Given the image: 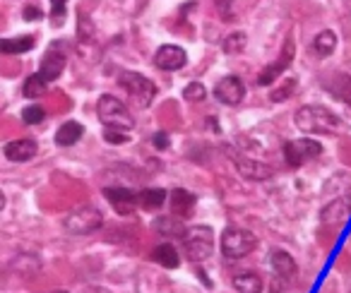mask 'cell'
Listing matches in <instances>:
<instances>
[{
    "label": "cell",
    "instance_id": "cell-1",
    "mask_svg": "<svg viewBox=\"0 0 351 293\" xmlns=\"http://www.w3.org/2000/svg\"><path fill=\"white\" fill-rule=\"evenodd\" d=\"M293 123L301 132L308 135H335L341 130V118L325 106H301L293 116Z\"/></svg>",
    "mask_w": 351,
    "mask_h": 293
},
{
    "label": "cell",
    "instance_id": "cell-2",
    "mask_svg": "<svg viewBox=\"0 0 351 293\" xmlns=\"http://www.w3.org/2000/svg\"><path fill=\"white\" fill-rule=\"evenodd\" d=\"M183 250H186V257L195 264L210 259L212 250H215V233H212L210 226L186 229V233H183Z\"/></svg>",
    "mask_w": 351,
    "mask_h": 293
},
{
    "label": "cell",
    "instance_id": "cell-3",
    "mask_svg": "<svg viewBox=\"0 0 351 293\" xmlns=\"http://www.w3.org/2000/svg\"><path fill=\"white\" fill-rule=\"evenodd\" d=\"M97 113H99V120L104 123V127H116V130H125V132H130L135 127V120H132L125 103L118 101L113 94H104L99 99Z\"/></svg>",
    "mask_w": 351,
    "mask_h": 293
},
{
    "label": "cell",
    "instance_id": "cell-4",
    "mask_svg": "<svg viewBox=\"0 0 351 293\" xmlns=\"http://www.w3.org/2000/svg\"><path fill=\"white\" fill-rule=\"evenodd\" d=\"M258 248V238L255 233L245 229H239V226H231L221 233V255L226 259H241L245 255H250Z\"/></svg>",
    "mask_w": 351,
    "mask_h": 293
},
{
    "label": "cell",
    "instance_id": "cell-5",
    "mask_svg": "<svg viewBox=\"0 0 351 293\" xmlns=\"http://www.w3.org/2000/svg\"><path fill=\"white\" fill-rule=\"evenodd\" d=\"M63 226L73 235H89L104 226V214L94 205H82L65 216Z\"/></svg>",
    "mask_w": 351,
    "mask_h": 293
},
{
    "label": "cell",
    "instance_id": "cell-6",
    "mask_svg": "<svg viewBox=\"0 0 351 293\" xmlns=\"http://www.w3.org/2000/svg\"><path fill=\"white\" fill-rule=\"evenodd\" d=\"M320 154H322V144H320V142H315V140H311V137H306V140L284 142V162H287L289 168L303 166L306 162L320 157Z\"/></svg>",
    "mask_w": 351,
    "mask_h": 293
},
{
    "label": "cell",
    "instance_id": "cell-7",
    "mask_svg": "<svg viewBox=\"0 0 351 293\" xmlns=\"http://www.w3.org/2000/svg\"><path fill=\"white\" fill-rule=\"evenodd\" d=\"M121 84H123V89H125V92L130 94V97L135 99L142 108L149 106V103L154 101V97H156L154 82H152V79H147L145 75H140V73H123L121 75Z\"/></svg>",
    "mask_w": 351,
    "mask_h": 293
},
{
    "label": "cell",
    "instance_id": "cell-8",
    "mask_svg": "<svg viewBox=\"0 0 351 293\" xmlns=\"http://www.w3.org/2000/svg\"><path fill=\"white\" fill-rule=\"evenodd\" d=\"M293 53H296V46H293V39H291V36H289V39L284 41L282 55H279V58L274 60L272 65H267V68H265L263 73L258 75V84H260V87H269V84H274V79H277L279 75H282L284 70L289 68V63L293 60Z\"/></svg>",
    "mask_w": 351,
    "mask_h": 293
},
{
    "label": "cell",
    "instance_id": "cell-9",
    "mask_svg": "<svg viewBox=\"0 0 351 293\" xmlns=\"http://www.w3.org/2000/svg\"><path fill=\"white\" fill-rule=\"evenodd\" d=\"M215 97H217V101L224 103V106H239L245 97L243 79L236 77V75H229V77L219 79V84L215 87Z\"/></svg>",
    "mask_w": 351,
    "mask_h": 293
},
{
    "label": "cell",
    "instance_id": "cell-10",
    "mask_svg": "<svg viewBox=\"0 0 351 293\" xmlns=\"http://www.w3.org/2000/svg\"><path fill=\"white\" fill-rule=\"evenodd\" d=\"M188 63V53L181 46L173 44H164L159 51L154 53V65L164 73H173V70H181Z\"/></svg>",
    "mask_w": 351,
    "mask_h": 293
},
{
    "label": "cell",
    "instance_id": "cell-11",
    "mask_svg": "<svg viewBox=\"0 0 351 293\" xmlns=\"http://www.w3.org/2000/svg\"><path fill=\"white\" fill-rule=\"evenodd\" d=\"M104 197L111 202V207L116 209V214L128 216L135 212V207L140 205V195L130 190V188H106Z\"/></svg>",
    "mask_w": 351,
    "mask_h": 293
},
{
    "label": "cell",
    "instance_id": "cell-12",
    "mask_svg": "<svg viewBox=\"0 0 351 293\" xmlns=\"http://www.w3.org/2000/svg\"><path fill=\"white\" fill-rule=\"evenodd\" d=\"M231 157H234L236 168H239V173L245 178V181H269V178L274 176V168L267 166V164L255 162V159H245V157H241V154H236V152L231 154Z\"/></svg>",
    "mask_w": 351,
    "mask_h": 293
},
{
    "label": "cell",
    "instance_id": "cell-13",
    "mask_svg": "<svg viewBox=\"0 0 351 293\" xmlns=\"http://www.w3.org/2000/svg\"><path fill=\"white\" fill-rule=\"evenodd\" d=\"M36 152H39V144H36L34 140H29V137L12 140V142H8V144L3 146V154H5V159H8V162H12V164L29 162V159L36 157Z\"/></svg>",
    "mask_w": 351,
    "mask_h": 293
},
{
    "label": "cell",
    "instance_id": "cell-14",
    "mask_svg": "<svg viewBox=\"0 0 351 293\" xmlns=\"http://www.w3.org/2000/svg\"><path fill=\"white\" fill-rule=\"evenodd\" d=\"M272 269L277 277L289 279V281H296L298 277V264L287 250H274L272 253Z\"/></svg>",
    "mask_w": 351,
    "mask_h": 293
},
{
    "label": "cell",
    "instance_id": "cell-15",
    "mask_svg": "<svg viewBox=\"0 0 351 293\" xmlns=\"http://www.w3.org/2000/svg\"><path fill=\"white\" fill-rule=\"evenodd\" d=\"M65 70V55L58 53V49H51L44 53V58H41V68L39 73L44 75L49 82H53V79H58L60 75H63Z\"/></svg>",
    "mask_w": 351,
    "mask_h": 293
},
{
    "label": "cell",
    "instance_id": "cell-16",
    "mask_svg": "<svg viewBox=\"0 0 351 293\" xmlns=\"http://www.w3.org/2000/svg\"><path fill=\"white\" fill-rule=\"evenodd\" d=\"M195 202H197V197L193 195V192L183 190V188H176V190L171 192V212H173L176 216H181V219H188V216L193 214Z\"/></svg>",
    "mask_w": 351,
    "mask_h": 293
},
{
    "label": "cell",
    "instance_id": "cell-17",
    "mask_svg": "<svg viewBox=\"0 0 351 293\" xmlns=\"http://www.w3.org/2000/svg\"><path fill=\"white\" fill-rule=\"evenodd\" d=\"M82 135H84L82 123L68 120V123H63V125L58 127V132H56V144H58V146H73V144H77V140Z\"/></svg>",
    "mask_w": 351,
    "mask_h": 293
},
{
    "label": "cell",
    "instance_id": "cell-18",
    "mask_svg": "<svg viewBox=\"0 0 351 293\" xmlns=\"http://www.w3.org/2000/svg\"><path fill=\"white\" fill-rule=\"evenodd\" d=\"M152 259H154L156 264H161V267H166V269H176L178 264H181V257H178V250H176L171 243L156 245L154 253H152Z\"/></svg>",
    "mask_w": 351,
    "mask_h": 293
},
{
    "label": "cell",
    "instance_id": "cell-19",
    "mask_svg": "<svg viewBox=\"0 0 351 293\" xmlns=\"http://www.w3.org/2000/svg\"><path fill=\"white\" fill-rule=\"evenodd\" d=\"M234 288L239 293H263L265 283L255 272H243L234 277Z\"/></svg>",
    "mask_w": 351,
    "mask_h": 293
},
{
    "label": "cell",
    "instance_id": "cell-20",
    "mask_svg": "<svg viewBox=\"0 0 351 293\" xmlns=\"http://www.w3.org/2000/svg\"><path fill=\"white\" fill-rule=\"evenodd\" d=\"M337 49V34L332 29H322L320 34L313 39V51H315L320 58H330Z\"/></svg>",
    "mask_w": 351,
    "mask_h": 293
},
{
    "label": "cell",
    "instance_id": "cell-21",
    "mask_svg": "<svg viewBox=\"0 0 351 293\" xmlns=\"http://www.w3.org/2000/svg\"><path fill=\"white\" fill-rule=\"evenodd\" d=\"M164 202H166V190H161V188H147V190L140 192V207L147 212L161 209Z\"/></svg>",
    "mask_w": 351,
    "mask_h": 293
},
{
    "label": "cell",
    "instance_id": "cell-22",
    "mask_svg": "<svg viewBox=\"0 0 351 293\" xmlns=\"http://www.w3.org/2000/svg\"><path fill=\"white\" fill-rule=\"evenodd\" d=\"M46 89H49V79H46L41 73H36V75H29V77L25 79L22 94H25L27 99H39L46 94Z\"/></svg>",
    "mask_w": 351,
    "mask_h": 293
},
{
    "label": "cell",
    "instance_id": "cell-23",
    "mask_svg": "<svg viewBox=\"0 0 351 293\" xmlns=\"http://www.w3.org/2000/svg\"><path fill=\"white\" fill-rule=\"evenodd\" d=\"M349 212H351V207L346 205V200H335L332 205H327L325 212H322V221H325V224L337 226L349 216Z\"/></svg>",
    "mask_w": 351,
    "mask_h": 293
},
{
    "label": "cell",
    "instance_id": "cell-24",
    "mask_svg": "<svg viewBox=\"0 0 351 293\" xmlns=\"http://www.w3.org/2000/svg\"><path fill=\"white\" fill-rule=\"evenodd\" d=\"M32 49H34V39H32V36L0 41V51H3V53H27V51H32Z\"/></svg>",
    "mask_w": 351,
    "mask_h": 293
},
{
    "label": "cell",
    "instance_id": "cell-25",
    "mask_svg": "<svg viewBox=\"0 0 351 293\" xmlns=\"http://www.w3.org/2000/svg\"><path fill=\"white\" fill-rule=\"evenodd\" d=\"M245 46H248V36H245L243 31H234V34L224 39V53L239 55L245 51Z\"/></svg>",
    "mask_w": 351,
    "mask_h": 293
},
{
    "label": "cell",
    "instance_id": "cell-26",
    "mask_svg": "<svg viewBox=\"0 0 351 293\" xmlns=\"http://www.w3.org/2000/svg\"><path fill=\"white\" fill-rule=\"evenodd\" d=\"M296 79L293 77H289V79H284L279 87H274L272 92H269V101H274V103H279V101H287L289 97H293L296 94Z\"/></svg>",
    "mask_w": 351,
    "mask_h": 293
},
{
    "label": "cell",
    "instance_id": "cell-27",
    "mask_svg": "<svg viewBox=\"0 0 351 293\" xmlns=\"http://www.w3.org/2000/svg\"><path fill=\"white\" fill-rule=\"evenodd\" d=\"M156 231L164 235H178V238H183V233H186V229L181 226V221L173 219V216H161L159 221H156Z\"/></svg>",
    "mask_w": 351,
    "mask_h": 293
},
{
    "label": "cell",
    "instance_id": "cell-28",
    "mask_svg": "<svg viewBox=\"0 0 351 293\" xmlns=\"http://www.w3.org/2000/svg\"><path fill=\"white\" fill-rule=\"evenodd\" d=\"M205 97H207V89L202 87L200 82H193V84H188V87L183 89V99H186V101L197 103V101H205Z\"/></svg>",
    "mask_w": 351,
    "mask_h": 293
},
{
    "label": "cell",
    "instance_id": "cell-29",
    "mask_svg": "<svg viewBox=\"0 0 351 293\" xmlns=\"http://www.w3.org/2000/svg\"><path fill=\"white\" fill-rule=\"evenodd\" d=\"M46 118V111L41 106H27L25 111H22V120L27 123V125H36V123H41Z\"/></svg>",
    "mask_w": 351,
    "mask_h": 293
},
{
    "label": "cell",
    "instance_id": "cell-30",
    "mask_svg": "<svg viewBox=\"0 0 351 293\" xmlns=\"http://www.w3.org/2000/svg\"><path fill=\"white\" fill-rule=\"evenodd\" d=\"M104 140L108 144H125L130 140V135L125 130H116V127H104Z\"/></svg>",
    "mask_w": 351,
    "mask_h": 293
},
{
    "label": "cell",
    "instance_id": "cell-31",
    "mask_svg": "<svg viewBox=\"0 0 351 293\" xmlns=\"http://www.w3.org/2000/svg\"><path fill=\"white\" fill-rule=\"evenodd\" d=\"M65 5H68V0H51V22L53 25H63Z\"/></svg>",
    "mask_w": 351,
    "mask_h": 293
},
{
    "label": "cell",
    "instance_id": "cell-32",
    "mask_svg": "<svg viewBox=\"0 0 351 293\" xmlns=\"http://www.w3.org/2000/svg\"><path fill=\"white\" fill-rule=\"evenodd\" d=\"M215 8H217V12H219L221 20L229 22L231 17H234V0H215Z\"/></svg>",
    "mask_w": 351,
    "mask_h": 293
},
{
    "label": "cell",
    "instance_id": "cell-33",
    "mask_svg": "<svg viewBox=\"0 0 351 293\" xmlns=\"http://www.w3.org/2000/svg\"><path fill=\"white\" fill-rule=\"evenodd\" d=\"M293 281H289V279H282V277H274L272 286H269V293H291L289 291V286H291Z\"/></svg>",
    "mask_w": 351,
    "mask_h": 293
},
{
    "label": "cell",
    "instance_id": "cell-34",
    "mask_svg": "<svg viewBox=\"0 0 351 293\" xmlns=\"http://www.w3.org/2000/svg\"><path fill=\"white\" fill-rule=\"evenodd\" d=\"M152 144H154L156 149H166V146H169V135H166V132H156V135L152 137Z\"/></svg>",
    "mask_w": 351,
    "mask_h": 293
},
{
    "label": "cell",
    "instance_id": "cell-35",
    "mask_svg": "<svg viewBox=\"0 0 351 293\" xmlns=\"http://www.w3.org/2000/svg\"><path fill=\"white\" fill-rule=\"evenodd\" d=\"M25 20H41V10H36L34 5L25 8Z\"/></svg>",
    "mask_w": 351,
    "mask_h": 293
},
{
    "label": "cell",
    "instance_id": "cell-36",
    "mask_svg": "<svg viewBox=\"0 0 351 293\" xmlns=\"http://www.w3.org/2000/svg\"><path fill=\"white\" fill-rule=\"evenodd\" d=\"M56 293H68V291H56Z\"/></svg>",
    "mask_w": 351,
    "mask_h": 293
},
{
    "label": "cell",
    "instance_id": "cell-37",
    "mask_svg": "<svg viewBox=\"0 0 351 293\" xmlns=\"http://www.w3.org/2000/svg\"><path fill=\"white\" fill-rule=\"evenodd\" d=\"M349 293H351V291H349Z\"/></svg>",
    "mask_w": 351,
    "mask_h": 293
}]
</instances>
